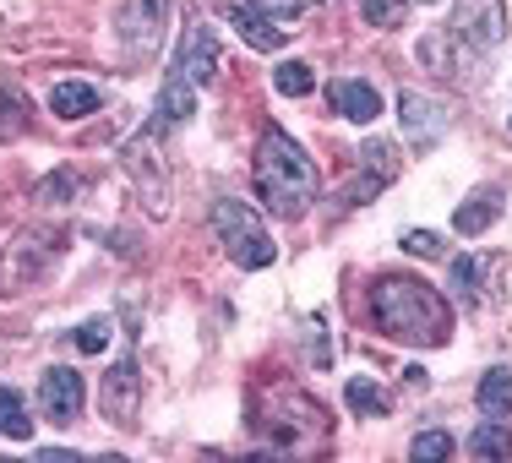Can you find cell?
<instances>
[{
    "label": "cell",
    "instance_id": "obj_1",
    "mask_svg": "<svg viewBox=\"0 0 512 463\" xmlns=\"http://www.w3.org/2000/svg\"><path fill=\"white\" fill-rule=\"evenodd\" d=\"M376 322H382L387 338H398V344H447V333H453V311H447V300L436 295L431 284H420V278H404V273H387L376 278Z\"/></svg>",
    "mask_w": 512,
    "mask_h": 463
},
{
    "label": "cell",
    "instance_id": "obj_2",
    "mask_svg": "<svg viewBox=\"0 0 512 463\" xmlns=\"http://www.w3.org/2000/svg\"><path fill=\"white\" fill-rule=\"evenodd\" d=\"M251 175H256V197H262V207L273 218H300L316 197V164L306 158V148L278 126L262 131Z\"/></svg>",
    "mask_w": 512,
    "mask_h": 463
},
{
    "label": "cell",
    "instance_id": "obj_3",
    "mask_svg": "<svg viewBox=\"0 0 512 463\" xmlns=\"http://www.w3.org/2000/svg\"><path fill=\"white\" fill-rule=\"evenodd\" d=\"M213 235L224 240V251L235 257L240 267H267L278 257V246H273V235L262 229V218L251 213L246 202H235V197H224V202H213Z\"/></svg>",
    "mask_w": 512,
    "mask_h": 463
},
{
    "label": "cell",
    "instance_id": "obj_4",
    "mask_svg": "<svg viewBox=\"0 0 512 463\" xmlns=\"http://www.w3.org/2000/svg\"><path fill=\"white\" fill-rule=\"evenodd\" d=\"M502 39H507V6H502V0H458V11H453V44L485 55V50H496Z\"/></svg>",
    "mask_w": 512,
    "mask_h": 463
},
{
    "label": "cell",
    "instance_id": "obj_5",
    "mask_svg": "<svg viewBox=\"0 0 512 463\" xmlns=\"http://www.w3.org/2000/svg\"><path fill=\"white\" fill-rule=\"evenodd\" d=\"M164 11H169V0H120V17H115L120 44L131 55H148L164 39Z\"/></svg>",
    "mask_w": 512,
    "mask_h": 463
},
{
    "label": "cell",
    "instance_id": "obj_6",
    "mask_svg": "<svg viewBox=\"0 0 512 463\" xmlns=\"http://www.w3.org/2000/svg\"><path fill=\"white\" fill-rule=\"evenodd\" d=\"M39 409L50 414L55 425H77V414H82V376L71 371V365H50V371H44Z\"/></svg>",
    "mask_w": 512,
    "mask_h": 463
},
{
    "label": "cell",
    "instance_id": "obj_7",
    "mask_svg": "<svg viewBox=\"0 0 512 463\" xmlns=\"http://www.w3.org/2000/svg\"><path fill=\"white\" fill-rule=\"evenodd\" d=\"M137 404H142V376H137V360L126 355L115 371L104 376V420L131 425L137 420Z\"/></svg>",
    "mask_w": 512,
    "mask_h": 463
},
{
    "label": "cell",
    "instance_id": "obj_8",
    "mask_svg": "<svg viewBox=\"0 0 512 463\" xmlns=\"http://www.w3.org/2000/svg\"><path fill=\"white\" fill-rule=\"evenodd\" d=\"M398 109H404V131H409L414 148H436V142H442L447 109L436 104V99H425V93H404V99H398Z\"/></svg>",
    "mask_w": 512,
    "mask_h": 463
},
{
    "label": "cell",
    "instance_id": "obj_9",
    "mask_svg": "<svg viewBox=\"0 0 512 463\" xmlns=\"http://www.w3.org/2000/svg\"><path fill=\"white\" fill-rule=\"evenodd\" d=\"M327 104H333V115L355 120V126H371V120L382 115V93H376L371 82H360V77L333 82V88H327Z\"/></svg>",
    "mask_w": 512,
    "mask_h": 463
},
{
    "label": "cell",
    "instance_id": "obj_10",
    "mask_svg": "<svg viewBox=\"0 0 512 463\" xmlns=\"http://www.w3.org/2000/svg\"><path fill=\"white\" fill-rule=\"evenodd\" d=\"M191 115H197V82H191L186 71L169 66L164 93H158V120H153V131H164V126H186Z\"/></svg>",
    "mask_w": 512,
    "mask_h": 463
},
{
    "label": "cell",
    "instance_id": "obj_11",
    "mask_svg": "<svg viewBox=\"0 0 512 463\" xmlns=\"http://www.w3.org/2000/svg\"><path fill=\"white\" fill-rule=\"evenodd\" d=\"M229 22H235L240 39H246L251 50H262V55H273V50L289 44V33L278 28V17H267V11H256V6H229Z\"/></svg>",
    "mask_w": 512,
    "mask_h": 463
},
{
    "label": "cell",
    "instance_id": "obj_12",
    "mask_svg": "<svg viewBox=\"0 0 512 463\" xmlns=\"http://www.w3.org/2000/svg\"><path fill=\"white\" fill-rule=\"evenodd\" d=\"M175 71H186L197 88H202V82H213L218 77V44H213V33L191 28L186 44H180V55H175Z\"/></svg>",
    "mask_w": 512,
    "mask_h": 463
},
{
    "label": "cell",
    "instance_id": "obj_13",
    "mask_svg": "<svg viewBox=\"0 0 512 463\" xmlns=\"http://www.w3.org/2000/svg\"><path fill=\"white\" fill-rule=\"evenodd\" d=\"M496 218H502V191L485 186V191H474V197L453 213V229H458V235H485Z\"/></svg>",
    "mask_w": 512,
    "mask_h": 463
},
{
    "label": "cell",
    "instance_id": "obj_14",
    "mask_svg": "<svg viewBox=\"0 0 512 463\" xmlns=\"http://www.w3.org/2000/svg\"><path fill=\"white\" fill-rule=\"evenodd\" d=\"M474 404H480L485 420H512V371H507V365H496V371L480 376Z\"/></svg>",
    "mask_w": 512,
    "mask_h": 463
},
{
    "label": "cell",
    "instance_id": "obj_15",
    "mask_svg": "<svg viewBox=\"0 0 512 463\" xmlns=\"http://www.w3.org/2000/svg\"><path fill=\"white\" fill-rule=\"evenodd\" d=\"M50 109L60 120H88L93 109H99V88H88V82H55V88H50Z\"/></svg>",
    "mask_w": 512,
    "mask_h": 463
},
{
    "label": "cell",
    "instance_id": "obj_16",
    "mask_svg": "<svg viewBox=\"0 0 512 463\" xmlns=\"http://www.w3.org/2000/svg\"><path fill=\"white\" fill-rule=\"evenodd\" d=\"M469 453L474 458H512V431L502 420H485L480 431H469Z\"/></svg>",
    "mask_w": 512,
    "mask_h": 463
},
{
    "label": "cell",
    "instance_id": "obj_17",
    "mask_svg": "<svg viewBox=\"0 0 512 463\" xmlns=\"http://www.w3.org/2000/svg\"><path fill=\"white\" fill-rule=\"evenodd\" d=\"M0 431L11 436V442H28L33 436V420H28V404H22L11 387H0Z\"/></svg>",
    "mask_w": 512,
    "mask_h": 463
},
{
    "label": "cell",
    "instance_id": "obj_18",
    "mask_svg": "<svg viewBox=\"0 0 512 463\" xmlns=\"http://www.w3.org/2000/svg\"><path fill=\"white\" fill-rule=\"evenodd\" d=\"M344 398H349V409H355V414H387V393L371 382V376H349Z\"/></svg>",
    "mask_w": 512,
    "mask_h": 463
},
{
    "label": "cell",
    "instance_id": "obj_19",
    "mask_svg": "<svg viewBox=\"0 0 512 463\" xmlns=\"http://www.w3.org/2000/svg\"><path fill=\"white\" fill-rule=\"evenodd\" d=\"M273 88H278V93H289V99H306V93L316 88V77H311L306 60H289V66H278V71H273Z\"/></svg>",
    "mask_w": 512,
    "mask_h": 463
},
{
    "label": "cell",
    "instance_id": "obj_20",
    "mask_svg": "<svg viewBox=\"0 0 512 463\" xmlns=\"http://www.w3.org/2000/svg\"><path fill=\"white\" fill-rule=\"evenodd\" d=\"M360 11H365V22H371V28H404L409 0H360Z\"/></svg>",
    "mask_w": 512,
    "mask_h": 463
},
{
    "label": "cell",
    "instance_id": "obj_21",
    "mask_svg": "<svg viewBox=\"0 0 512 463\" xmlns=\"http://www.w3.org/2000/svg\"><path fill=\"white\" fill-rule=\"evenodd\" d=\"M360 158H365V175H371V180H382V186L398 175V158H393V148H387V142H365Z\"/></svg>",
    "mask_w": 512,
    "mask_h": 463
},
{
    "label": "cell",
    "instance_id": "obj_22",
    "mask_svg": "<svg viewBox=\"0 0 512 463\" xmlns=\"http://www.w3.org/2000/svg\"><path fill=\"white\" fill-rule=\"evenodd\" d=\"M409 453L420 463H442V458H453V436H447V431H420L409 442Z\"/></svg>",
    "mask_w": 512,
    "mask_h": 463
},
{
    "label": "cell",
    "instance_id": "obj_23",
    "mask_svg": "<svg viewBox=\"0 0 512 463\" xmlns=\"http://www.w3.org/2000/svg\"><path fill=\"white\" fill-rule=\"evenodd\" d=\"M71 349H82V355H99V349H109V322H104V316L82 322L77 333H71Z\"/></svg>",
    "mask_w": 512,
    "mask_h": 463
},
{
    "label": "cell",
    "instance_id": "obj_24",
    "mask_svg": "<svg viewBox=\"0 0 512 463\" xmlns=\"http://www.w3.org/2000/svg\"><path fill=\"white\" fill-rule=\"evenodd\" d=\"M453 289H458V300H469V306L480 300V262H474V257L453 262Z\"/></svg>",
    "mask_w": 512,
    "mask_h": 463
},
{
    "label": "cell",
    "instance_id": "obj_25",
    "mask_svg": "<svg viewBox=\"0 0 512 463\" xmlns=\"http://www.w3.org/2000/svg\"><path fill=\"white\" fill-rule=\"evenodd\" d=\"M404 251H409V257H425V262H431V257H442V235H431V229H409V235H404Z\"/></svg>",
    "mask_w": 512,
    "mask_h": 463
},
{
    "label": "cell",
    "instance_id": "obj_26",
    "mask_svg": "<svg viewBox=\"0 0 512 463\" xmlns=\"http://www.w3.org/2000/svg\"><path fill=\"white\" fill-rule=\"evenodd\" d=\"M82 180L71 175V169H60V175H50V180H39V191H33V197L39 202H50V197H71V191H77Z\"/></svg>",
    "mask_w": 512,
    "mask_h": 463
},
{
    "label": "cell",
    "instance_id": "obj_27",
    "mask_svg": "<svg viewBox=\"0 0 512 463\" xmlns=\"http://www.w3.org/2000/svg\"><path fill=\"white\" fill-rule=\"evenodd\" d=\"M246 6H256V11H267V17H300V11L322 6V0H246Z\"/></svg>",
    "mask_w": 512,
    "mask_h": 463
},
{
    "label": "cell",
    "instance_id": "obj_28",
    "mask_svg": "<svg viewBox=\"0 0 512 463\" xmlns=\"http://www.w3.org/2000/svg\"><path fill=\"white\" fill-rule=\"evenodd\" d=\"M414 6H442V0H414Z\"/></svg>",
    "mask_w": 512,
    "mask_h": 463
}]
</instances>
